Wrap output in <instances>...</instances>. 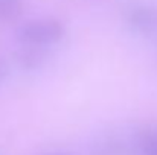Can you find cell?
Listing matches in <instances>:
<instances>
[{
  "label": "cell",
  "mask_w": 157,
  "mask_h": 155,
  "mask_svg": "<svg viewBox=\"0 0 157 155\" xmlns=\"http://www.w3.org/2000/svg\"><path fill=\"white\" fill-rule=\"evenodd\" d=\"M64 35V28L56 20H37L26 23L18 31V38L28 44L51 46L59 41Z\"/></svg>",
  "instance_id": "1"
},
{
  "label": "cell",
  "mask_w": 157,
  "mask_h": 155,
  "mask_svg": "<svg viewBox=\"0 0 157 155\" xmlns=\"http://www.w3.org/2000/svg\"><path fill=\"white\" fill-rule=\"evenodd\" d=\"M128 21L133 29L140 34H153L157 31V8L151 5H137L128 14Z\"/></svg>",
  "instance_id": "2"
},
{
  "label": "cell",
  "mask_w": 157,
  "mask_h": 155,
  "mask_svg": "<svg viewBox=\"0 0 157 155\" xmlns=\"http://www.w3.org/2000/svg\"><path fill=\"white\" fill-rule=\"evenodd\" d=\"M46 50L44 46L37 44H28L23 43V47H20L15 53L17 64L25 70H37L46 62Z\"/></svg>",
  "instance_id": "3"
},
{
  "label": "cell",
  "mask_w": 157,
  "mask_h": 155,
  "mask_svg": "<svg viewBox=\"0 0 157 155\" xmlns=\"http://www.w3.org/2000/svg\"><path fill=\"white\" fill-rule=\"evenodd\" d=\"M21 0H0V21H14L21 15Z\"/></svg>",
  "instance_id": "4"
},
{
  "label": "cell",
  "mask_w": 157,
  "mask_h": 155,
  "mask_svg": "<svg viewBox=\"0 0 157 155\" xmlns=\"http://www.w3.org/2000/svg\"><path fill=\"white\" fill-rule=\"evenodd\" d=\"M140 152L142 155H157V132L150 131L144 134L140 140Z\"/></svg>",
  "instance_id": "5"
},
{
  "label": "cell",
  "mask_w": 157,
  "mask_h": 155,
  "mask_svg": "<svg viewBox=\"0 0 157 155\" xmlns=\"http://www.w3.org/2000/svg\"><path fill=\"white\" fill-rule=\"evenodd\" d=\"M6 75H8V65H6V62L0 58V82L6 78Z\"/></svg>",
  "instance_id": "6"
},
{
  "label": "cell",
  "mask_w": 157,
  "mask_h": 155,
  "mask_svg": "<svg viewBox=\"0 0 157 155\" xmlns=\"http://www.w3.org/2000/svg\"><path fill=\"white\" fill-rule=\"evenodd\" d=\"M48 155H64V154H48Z\"/></svg>",
  "instance_id": "7"
}]
</instances>
